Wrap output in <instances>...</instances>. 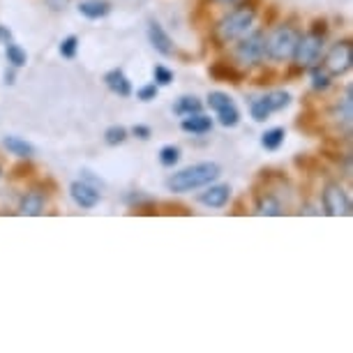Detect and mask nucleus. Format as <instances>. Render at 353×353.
Listing matches in <instances>:
<instances>
[{"label": "nucleus", "instance_id": "f257e3e1", "mask_svg": "<svg viewBox=\"0 0 353 353\" xmlns=\"http://www.w3.org/2000/svg\"><path fill=\"white\" fill-rule=\"evenodd\" d=\"M256 19V10L250 3H243L238 8H233L229 14L222 17L215 26V42L217 44H231L236 39H241L245 32L252 28Z\"/></svg>", "mask_w": 353, "mask_h": 353}, {"label": "nucleus", "instance_id": "f03ea898", "mask_svg": "<svg viewBox=\"0 0 353 353\" xmlns=\"http://www.w3.org/2000/svg\"><path fill=\"white\" fill-rule=\"evenodd\" d=\"M222 173L219 164L215 162H201V164H192L188 169L173 173V176L166 181V188L176 194H185V192H192V190H199V188H205L210 185L215 178Z\"/></svg>", "mask_w": 353, "mask_h": 353}, {"label": "nucleus", "instance_id": "7ed1b4c3", "mask_svg": "<svg viewBox=\"0 0 353 353\" xmlns=\"http://www.w3.org/2000/svg\"><path fill=\"white\" fill-rule=\"evenodd\" d=\"M323 46H325V28H316V23H314V28L310 32L298 37V44H296V51H293L291 61L301 70L314 68V65L321 63Z\"/></svg>", "mask_w": 353, "mask_h": 353}, {"label": "nucleus", "instance_id": "20e7f679", "mask_svg": "<svg viewBox=\"0 0 353 353\" xmlns=\"http://www.w3.org/2000/svg\"><path fill=\"white\" fill-rule=\"evenodd\" d=\"M298 37H301V32L293 28V26H279V28L272 30L270 37H265V56L275 63L291 61Z\"/></svg>", "mask_w": 353, "mask_h": 353}, {"label": "nucleus", "instance_id": "39448f33", "mask_svg": "<svg viewBox=\"0 0 353 353\" xmlns=\"http://www.w3.org/2000/svg\"><path fill=\"white\" fill-rule=\"evenodd\" d=\"M236 58L241 61L243 65H259L263 63L265 58V35L261 30H254V32H245L241 37V44L236 46Z\"/></svg>", "mask_w": 353, "mask_h": 353}, {"label": "nucleus", "instance_id": "423d86ee", "mask_svg": "<svg viewBox=\"0 0 353 353\" xmlns=\"http://www.w3.org/2000/svg\"><path fill=\"white\" fill-rule=\"evenodd\" d=\"M323 68L328 70L330 77H342L353 68V44L349 39L332 44V49L323 58Z\"/></svg>", "mask_w": 353, "mask_h": 353}, {"label": "nucleus", "instance_id": "0eeeda50", "mask_svg": "<svg viewBox=\"0 0 353 353\" xmlns=\"http://www.w3.org/2000/svg\"><path fill=\"white\" fill-rule=\"evenodd\" d=\"M289 104H291V95H289V92L272 90V92H268V95L254 99L252 106H250V111H252V118H254L256 123H263V121H268L270 113L282 111Z\"/></svg>", "mask_w": 353, "mask_h": 353}, {"label": "nucleus", "instance_id": "6e6552de", "mask_svg": "<svg viewBox=\"0 0 353 353\" xmlns=\"http://www.w3.org/2000/svg\"><path fill=\"white\" fill-rule=\"evenodd\" d=\"M321 201H323L325 212H328L330 217H349L351 212H353L349 194H346V192L339 188L337 183L325 185V190H323V194H321Z\"/></svg>", "mask_w": 353, "mask_h": 353}, {"label": "nucleus", "instance_id": "1a4fd4ad", "mask_svg": "<svg viewBox=\"0 0 353 353\" xmlns=\"http://www.w3.org/2000/svg\"><path fill=\"white\" fill-rule=\"evenodd\" d=\"M208 104L210 109L217 113L219 123L224 125V128H236L238 123H241V111H238V106L233 104V99L226 95V92H210L208 95Z\"/></svg>", "mask_w": 353, "mask_h": 353}, {"label": "nucleus", "instance_id": "9d476101", "mask_svg": "<svg viewBox=\"0 0 353 353\" xmlns=\"http://www.w3.org/2000/svg\"><path fill=\"white\" fill-rule=\"evenodd\" d=\"M70 194L72 199H74V203L79 205V208H95V205L102 201V192H99L97 188H92V185H88L85 181H74L70 185Z\"/></svg>", "mask_w": 353, "mask_h": 353}, {"label": "nucleus", "instance_id": "9b49d317", "mask_svg": "<svg viewBox=\"0 0 353 353\" xmlns=\"http://www.w3.org/2000/svg\"><path fill=\"white\" fill-rule=\"evenodd\" d=\"M148 42L152 44V49L157 53H162V56H173V53H176L173 39L157 21H148Z\"/></svg>", "mask_w": 353, "mask_h": 353}, {"label": "nucleus", "instance_id": "f8f14e48", "mask_svg": "<svg viewBox=\"0 0 353 353\" xmlns=\"http://www.w3.org/2000/svg\"><path fill=\"white\" fill-rule=\"evenodd\" d=\"M229 199H231L229 185H212V188H208L199 196V201L203 205H208V208H224V205L229 203Z\"/></svg>", "mask_w": 353, "mask_h": 353}, {"label": "nucleus", "instance_id": "ddd939ff", "mask_svg": "<svg viewBox=\"0 0 353 353\" xmlns=\"http://www.w3.org/2000/svg\"><path fill=\"white\" fill-rule=\"evenodd\" d=\"M104 83H106V88H109L113 95H118V97H130L132 95V83H130V79L125 77L123 70L106 72Z\"/></svg>", "mask_w": 353, "mask_h": 353}, {"label": "nucleus", "instance_id": "4468645a", "mask_svg": "<svg viewBox=\"0 0 353 353\" xmlns=\"http://www.w3.org/2000/svg\"><path fill=\"white\" fill-rule=\"evenodd\" d=\"M181 128L183 132H188V134H208L212 130V121L199 111V113H190V116H183Z\"/></svg>", "mask_w": 353, "mask_h": 353}, {"label": "nucleus", "instance_id": "2eb2a0df", "mask_svg": "<svg viewBox=\"0 0 353 353\" xmlns=\"http://www.w3.org/2000/svg\"><path fill=\"white\" fill-rule=\"evenodd\" d=\"M19 212L28 217H37L44 212V194L42 192H26L21 196V203H19Z\"/></svg>", "mask_w": 353, "mask_h": 353}, {"label": "nucleus", "instance_id": "dca6fc26", "mask_svg": "<svg viewBox=\"0 0 353 353\" xmlns=\"http://www.w3.org/2000/svg\"><path fill=\"white\" fill-rule=\"evenodd\" d=\"M332 118L344 125L346 132L351 128V118H353V88L351 85H346V92H344V99L335 106V111H332Z\"/></svg>", "mask_w": 353, "mask_h": 353}, {"label": "nucleus", "instance_id": "f3484780", "mask_svg": "<svg viewBox=\"0 0 353 353\" xmlns=\"http://www.w3.org/2000/svg\"><path fill=\"white\" fill-rule=\"evenodd\" d=\"M3 145H5V150H8V152L21 157V159H28V157L35 155V145H32L30 141H26V139H21V137H12V134L5 137Z\"/></svg>", "mask_w": 353, "mask_h": 353}, {"label": "nucleus", "instance_id": "a211bd4d", "mask_svg": "<svg viewBox=\"0 0 353 353\" xmlns=\"http://www.w3.org/2000/svg\"><path fill=\"white\" fill-rule=\"evenodd\" d=\"M79 12L85 17V19H104L109 17L111 12V5L106 3V0H83V3H79Z\"/></svg>", "mask_w": 353, "mask_h": 353}, {"label": "nucleus", "instance_id": "6ab92c4d", "mask_svg": "<svg viewBox=\"0 0 353 353\" xmlns=\"http://www.w3.org/2000/svg\"><path fill=\"white\" fill-rule=\"evenodd\" d=\"M210 77L212 79H217V81H229V83H238V81H243V72L241 70H236L233 65L229 63H215L210 68Z\"/></svg>", "mask_w": 353, "mask_h": 353}, {"label": "nucleus", "instance_id": "aec40b11", "mask_svg": "<svg viewBox=\"0 0 353 353\" xmlns=\"http://www.w3.org/2000/svg\"><path fill=\"white\" fill-rule=\"evenodd\" d=\"M256 215L279 217V215H282V203H279V199L272 196V194H263L256 201Z\"/></svg>", "mask_w": 353, "mask_h": 353}, {"label": "nucleus", "instance_id": "412c9836", "mask_svg": "<svg viewBox=\"0 0 353 353\" xmlns=\"http://www.w3.org/2000/svg\"><path fill=\"white\" fill-rule=\"evenodd\" d=\"M310 74H312V88H314L316 92L330 88L332 77L328 74V70H325L323 65H314V68H310Z\"/></svg>", "mask_w": 353, "mask_h": 353}, {"label": "nucleus", "instance_id": "4be33fe9", "mask_svg": "<svg viewBox=\"0 0 353 353\" xmlns=\"http://www.w3.org/2000/svg\"><path fill=\"white\" fill-rule=\"evenodd\" d=\"M5 58H8L10 68H14V70L23 68V65L28 63V56H26V51L19 44H14V42L5 44Z\"/></svg>", "mask_w": 353, "mask_h": 353}, {"label": "nucleus", "instance_id": "5701e85b", "mask_svg": "<svg viewBox=\"0 0 353 353\" xmlns=\"http://www.w3.org/2000/svg\"><path fill=\"white\" fill-rule=\"evenodd\" d=\"M284 137H286L284 128H272V130L263 132V134H261V145L265 150H277L279 145L284 143Z\"/></svg>", "mask_w": 353, "mask_h": 353}, {"label": "nucleus", "instance_id": "b1692460", "mask_svg": "<svg viewBox=\"0 0 353 353\" xmlns=\"http://www.w3.org/2000/svg\"><path fill=\"white\" fill-rule=\"evenodd\" d=\"M201 109H203V104L199 102L196 97H190V95L188 97H181L176 102V106H173V111H176L178 116H190V113H199Z\"/></svg>", "mask_w": 353, "mask_h": 353}, {"label": "nucleus", "instance_id": "393cba45", "mask_svg": "<svg viewBox=\"0 0 353 353\" xmlns=\"http://www.w3.org/2000/svg\"><path fill=\"white\" fill-rule=\"evenodd\" d=\"M125 141H128V130H125L123 125H111V128H106L104 132L106 145H121Z\"/></svg>", "mask_w": 353, "mask_h": 353}, {"label": "nucleus", "instance_id": "a878e982", "mask_svg": "<svg viewBox=\"0 0 353 353\" xmlns=\"http://www.w3.org/2000/svg\"><path fill=\"white\" fill-rule=\"evenodd\" d=\"M178 159H181V150H178L176 145H164V148L159 150V164L162 166L178 164Z\"/></svg>", "mask_w": 353, "mask_h": 353}, {"label": "nucleus", "instance_id": "bb28decb", "mask_svg": "<svg viewBox=\"0 0 353 353\" xmlns=\"http://www.w3.org/2000/svg\"><path fill=\"white\" fill-rule=\"evenodd\" d=\"M58 49H61V56L63 58H74L77 56V49H79V37L77 35H68L61 42V46H58Z\"/></svg>", "mask_w": 353, "mask_h": 353}, {"label": "nucleus", "instance_id": "cd10ccee", "mask_svg": "<svg viewBox=\"0 0 353 353\" xmlns=\"http://www.w3.org/2000/svg\"><path fill=\"white\" fill-rule=\"evenodd\" d=\"M125 203L132 205V208H141V205L152 203V199L143 192H130V194H125Z\"/></svg>", "mask_w": 353, "mask_h": 353}, {"label": "nucleus", "instance_id": "c85d7f7f", "mask_svg": "<svg viewBox=\"0 0 353 353\" xmlns=\"http://www.w3.org/2000/svg\"><path fill=\"white\" fill-rule=\"evenodd\" d=\"M152 79H155L157 85H169L173 81V72L169 68H164V65H155V70H152Z\"/></svg>", "mask_w": 353, "mask_h": 353}, {"label": "nucleus", "instance_id": "c756f323", "mask_svg": "<svg viewBox=\"0 0 353 353\" xmlns=\"http://www.w3.org/2000/svg\"><path fill=\"white\" fill-rule=\"evenodd\" d=\"M157 90H159L157 83H148V85H143V88H139L137 97L141 99V102H152V99L157 97Z\"/></svg>", "mask_w": 353, "mask_h": 353}, {"label": "nucleus", "instance_id": "7c9ffc66", "mask_svg": "<svg viewBox=\"0 0 353 353\" xmlns=\"http://www.w3.org/2000/svg\"><path fill=\"white\" fill-rule=\"evenodd\" d=\"M81 181H85L88 185H92V188H104V183H102V178H97V176H92V171H88V169H83L81 171Z\"/></svg>", "mask_w": 353, "mask_h": 353}, {"label": "nucleus", "instance_id": "2f4dec72", "mask_svg": "<svg viewBox=\"0 0 353 353\" xmlns=\"http://www.w3.org/2000/svg\"><path fill=\"white\" fill-rule=\"evenodd\" d=\"M132 134L139 137V139H143V141H145V139H150L152 132H150L148 125H134V128H132Z\"/></svg>", "mask_w": 353, "mask_h": 353}, {"label": "nucleus", "instance_id": "473e14b6", "mask_svg": "<svg viewBox=\"0 0 353 353\" xmlns=\"http://www.w3.org/2000/svg\"><path fill=\"white\" fill-rule=\"evenodd\" d=\"M46 5L53 10V12H61V10H65L70 5V0H44Z\"/></svg>", "mask_w": 353, "mask_h": 353}, {"label": "nucleus", "instance_id": "72a5a7b5", "mask_svg": "<svg viewBox=\"0 0 353 353\" xmlns=\"http://www.w3.org/2000/svg\"><path fill=\"white\" fill-rule=\"evenodd\" d=\"M0 42H3V44L12 42V30L8 28V26H0Z\"/></svg>", "mask_w": 353, "mask_h": 353}, {"label": "nucleus", "instance_id": "f704fd0d", "mask_svg": "<svg viewBox=\"0 0 353 353\" xmlns=\"http://www.w3.org/2000/svg\"><path fill=\"white\" fill-rule=\"evenodd\" d=\"M5 83H8V85H14V68H12L10 72H5Z\"/></svg>", "mask_w": 353, "mask_h": 353}, {"label": "nucleus", "instance_id": "c9c22d12", "mask_svg": "<svg viewBox=\"0 0 353 353\" xmlns=\"http://www.w3.org/2000/svg\"><path fill=\"white\" fill-rule=\"evenodd\" d=\"M212 3H217V5H236L238 0H212Z\"/></svg>", "mask_w": 353, "mask_h": 353}, {"label": "nucleus", "instance_id": "e433bc0d", "mask_svg": "<svg viewBox=\"0 0 353 353\" xmlns=\"http://www.w3.org/2000/svg\"><path fill=\"white\" fill-rule=\"evenodd\" d=\"M0 173H3V169H0Z\"/></svg>", "mask_w": 353, "mask_h": 353}]
</instances>
